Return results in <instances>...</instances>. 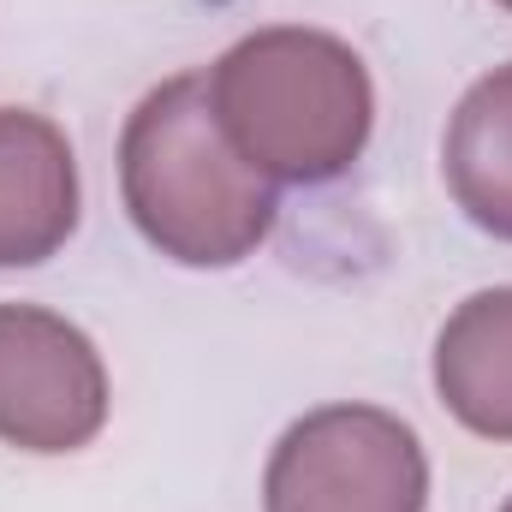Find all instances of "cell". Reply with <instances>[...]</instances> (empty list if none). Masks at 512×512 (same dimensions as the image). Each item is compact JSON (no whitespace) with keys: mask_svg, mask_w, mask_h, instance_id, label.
I'll return each instance as SVG.
<instances>
[{"mask_svg":"<svg viewBox=\"0 0 512 512\" xmlns=\"http://www.w3.org/2000/svg\"><path fill=\"white\" fill-rule=\"evenodd\" d=\"M78 233V155L36 108H0V268H36Z\"/></svg>","mask_w":512,"mask_h":512,"instance_id":"cell-5","label":"cell"},{"mask_svg":"<svg viewBox=\"0 0 512 512\" xmlns=\"http://www.w3.org/2000/svg\"><path fill=\"white\" fill-rule=\"evenodd\" d=\"M108 423V364L96 340L42 310L0 304V441L18 453H78Z\"/></svg>","mask_w":512,"mask_h":512,"instance_id":"cell-4","label":"cell"},{"mask_svg":"<svg viewBox=\"0 0 512 512\" xmlns=\"http://www.w3.org/2000/svg\"><path fill=\"white\" fill-rule=\"evenodd\" d=\"M435 393L483 441H512V286L471 292L435 334Z\"/></svg>","mask_w":512,"mask_h":512,"instance_id":"cell-6","label":"cell"},{"mask_svg":"<svg viewBox=\"0 0 512 512\" xmlns=\"http://www.w3.org/2000/svg\"><path fill=\"white\" fill-rule=\"evenodd\" d=\"M429 453L382 405L304 411L268 453L262 512H423Z\"/></svg>","mask_w":512,"mask_h":512,"instance_id":"cell-3","label":"cell"},{"mask_svg":"<svg viewBox=\"0 0 512 512\" xmlns=\"http://www.w3.org/2000/svg\"><path fill=\"white\" fill-rule=\"evenodd\" d=\"M495 6H507V12H512V0H495Z\"/></svg>","mask_w":512,"mask_h":512,"instance_id":"cell-8","label":"cell"},{"mask_svg":"<svg viewBox=\"0 0 512 512\" xmlns=\"http://www.w3.org/2000/svg\"><path fill=\"white\" fill-rule=\"evenodd\" d=\"M441 173L465 221L512 245V60L459 96L441 137Z\"/></svg>","mask_w":512,"mask_h":512,"instance_id":"cell-7","label":"cell"},{"mask_svg":"<svg viewBox=\"0 0 512 512\" xmlns=\"http://www.w3.org/2000/svg\"><path fill=\"white\" fill-rule=\"evenodd\" d=\"M501 512H512V501H507V507H501Z\"/></svg>","mask_w":512,"mask_h":512,"instance_id":"cell-9","label":"cell"},{"mask_svg":"<svg viewBox=\"0 0 512 512\" xmlns=\"http://www.w3.org/2000/svg\"><path fill=\"white\" fill-rule=\"evenodd\" d=\"M209 102L233 149L268 185H328L376 131L364 54L310 24L239 36L209 72Z\"/></svg>","mask_w":512,"mask_h":512,"instance_id":"cell-2","label":"cell"},{"mask_svg":"<svg viewBox=\"0 0 512 512\" xmlns=\"http://www.w3.org/2000/svg\"><path fill=\"white\" fill-rule=\"evenodd\" d=\"M120 197L131 227L179 268H239L274 233V185L215 120L209 72L155 84L120 131Z\"/></svg>","mask_w":512,"mask_h":512,"instance_id":"cell-1","label":"cell"}]
</instances>
